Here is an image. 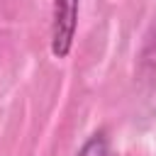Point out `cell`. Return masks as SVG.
Segmentation results:
<instances>
[{"instance_id": "6da1fadb", "label": "cell", "mask_w": 156, "mask_h": 156, "mask_svg": "<svg viewBox=\"0 0 156 156\" xmlns=\"http://www.w3.org/2000/svg\"><path fill=\"white\" fill-rule=\"evenodd\" d=\"M80 0H51V54L66 58L73 46Z\"/></svg>"}, {"instance_id": "7a4b0ae2", "label": "cell", "mask_w": 156, "mask_h": 156, "mask_svg": "<svg viewBox=\"0 0 156 156\" xmlns=\"http://www.w3.org/2000/svg\"><path fill=\"white\" fill-rule=\"evenodd\" d=\"M78 156H110V146H107V136L105 132H95L85 139V144L80 146Z\"/></svg>"}]
</instances>
